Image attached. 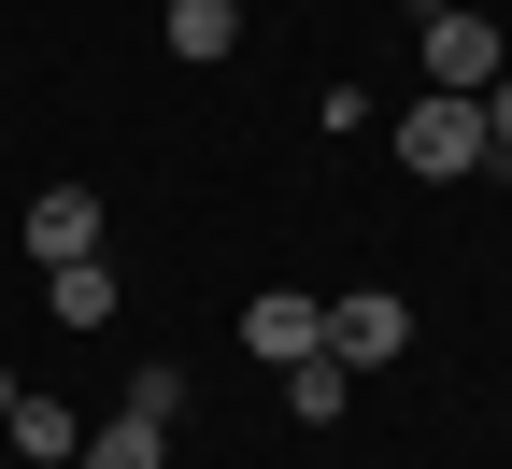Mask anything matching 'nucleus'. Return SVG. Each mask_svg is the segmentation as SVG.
<instances>
[{"label":"nucleus","mask_w":512,"mask_h":469,"mask_svg":"<svg viewBox=\"0 0 512 469\" xmlns=\"http://www.w3.org/2000/svg\"><path fill=\"white\" fill-rule=\"evenodd\" d=\"M271 384H285V413H299V427H342V413H356V370H342L328 342H313L299 370H271Z\"/></svg>","instance_id":"obj_8"},{"label":"nucleus","mask_w":512,"mask_h":469,"mask_svg":"<svg viewBox=\"0 0 512 469\" xmlns=\"http://www.w3.org/2000/svg\"><path fill=\"white\" fill-rule=\"evenodd\" d=\"M313 342H328V313H313V299H285V285L242 299V356H256V370H299Z\"/></svg>","instance_id":"obj_4"},{"label":"nucleus","mask_w":512,"mask_h":469,"mask_svg":"<svg viewBox=\"0 0 512 469\" xmlns=\"http://www.w3.org/2000/svg\"><path fill=\"white\" fill-rule=\"evenodd\" d=\"M157 43L185 57V72H214V57L242 43V0H171V15H157Z\"/></svg>","instance_id":"obj_7"},{"label":"nucleus","mask_w":512,"mask_h":469,"mask_svg":"<svg viewBox=\"0 0 512 469\" xmlns=\"http://www.w3.org/2000/svg\"><path fill=\"white\" fill-rule=\"evenodd\" d=\"M0 413H15V370H0Z\"/></svg>","instance_id":"obj_12"},{"label":"nucleus","mask_w":512,"mask_h":469,"mask_svg":"<svg viewBox=\"0 0 512 469\" xmlns=\"http://www.w3.org/2000/svg\"><path fill=\"white\" fill-rule=\"evenodd\" d=\"M29 256H43V271H57V256H100V199L86 185H43L29 199Z\"/></svg>","instance_id":"obj_6"},{"label":"nucleus","mask_w":512,"mask_h":469,"mask_svg":"<svg viewBox=\"0 0 512 469\" xmlns=\"http://www.w3.org/2000/svg\"><path fill=\"white\" fill-rule=\"evenodd\" d=\"M43 313L72 327V342H100V327H114V256H57V271H43Z\"/></svg>","instance_id":"obj_5"},{"label":"nucleus","mask_w":512,"mask_h":469,"mask_svg":"<svg viewBox=\"0 0 512 469\" xmlns=\"http://www.w3.org/2000/svg\"><path fill=\"white\" fill-rule=\"evenodd\" d=\"M0 441H15V455H43V469H72V441H86V427L57 413V398H29V384H15V413H0Z\"/></svg>","instance_id":"obj_10"},{"label":"nucleus","mask_w":512,"mask_h":469,"mask_svg":"<svg viewBox=\"0 0 512 469\" xmlns=\"http://www.w3.org/2000/svg\"><path fill=\"white\" fill-rule=\"evenodd\" d=\"M328 356H342V370H399V356H413V299H399V285L328 299Z\"/></svg>","instance_id":"obj_3"},{"label":"nucleus","mask_w":512,"mask_h":469,"mask_svg":"<svg viewBox=\"0 0 512 469\" xmlns=\"http://www.w3.org/2000/svg\"><path fill=\"white\" fill-rule=\"evenodd\" d=\"M384 143H399V171H413V185H470V171H484V100L427 86L413 114H384Z\"/></svg>","instance_id":"obj_1"},{"label":"nucleus","mask_w":512,"mask_h":469,"mask_svg":"<svg viewBox=\"0 0 512 469\" xmlns=\"http://www.w3.org/2000/svg\"><path fill=\"white\" fill-rule=\"evenodd\" d=\"M72 469H171V427H157V413H114V427L72 441Z\"/></svg>","instance_id":"obj_9"},{"label":"nucleus","mask_w":512,"mask_h":469,"mask_svg":"<svg viewBox=\"0 0 512 469\" xmlns=\"http://www.w3.org/2000/svg\"><path fill=\"white\" fill-rule=\"evenodd\" d=\"M484 171H512V72L484 86Z\"/></svg>","instance_id":"obj_11"},{"label":"nucleus","mask_w":512,"mask_h":469,"mask_svg":"<svg viewBox=\"0 0 512 469\" xmlns=\"http://www.w3.org/2000/svg\"><path fill=\"white\" fill-rule=\"evenodd\" d=\"M512 72V43H498V15H470V0H427V86H456V100H484Z\"/></svg>","instance_id":"obj_2"}]
</instances>
